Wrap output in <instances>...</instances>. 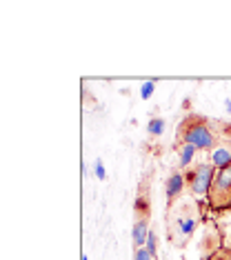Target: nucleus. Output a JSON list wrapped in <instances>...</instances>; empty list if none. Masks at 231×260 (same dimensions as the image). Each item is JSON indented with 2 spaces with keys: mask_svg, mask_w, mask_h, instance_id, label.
<instances>
[{
  "mask_svg": "<svg viewBox=\"0 0 231 260\" xmlns=\"http://www.w3.org/2000/svg\"><path fill=\"white\" fill-rule=\"evenodd\" d=\"M200 218L203 214H200L198 200L193 203V200H187L182 196L174 207L167 209V218H164L167 220V240L178 249H182L198 229Z\"/></svg>",
  "mask_w": 231,
  "mask_h": 260,
  "instance_id": "f257e3e1",
  "label": "nucleus"
},
{
  "mask_svg": "<svg viewBox=\"0 0 231 260\" xmlns=\"http://www.w3.org/2000/svg\"><path fill=\"white\" fill-rule=\"evenodd\" d=\"M176 143L180 145H193L200 151H211L218 145V138L213 134L211 120L198 114H189L180 120L176 129Z\"/></svg>",
  "mask_w": 231,
  "mask_h": 260,
  "instance_id": "f03ea898",
  "label": "nucleus"
},
{
  "mask_svg": "<svg viewBox=\"0 0 231 260\" xmlns=\"http://www.w3.org/2000/svg\"><path fill=\"white\" fill-rule=\"evenodd\" d=\"M213 176H216V167L211 162H198L185 171V182L193 200H207Z\"/></svg>",
  "mask_w": 231,
  "mask_h": 260,
  "instance_id": "7ed1b4c3",
  "label": "nucleus"
},
{
  "mask_svg": "<svg viewBox=\"0 0 231 260\" xmlns=\"http://www.w3.org/2000/svg\"><path fill=\"white\" fill-rule=\"evenodd\" d=\"M207 203H209L213 211L231 209V165H227V167H222V169H216Z\"/></svg>",
  "mask_w": 231,
  "mask_h": 260,
  "instance_id": "20e7f679",
  "label": "nucleus"
},
{
  "mask_svg": "<svg viewBox=\"0 0 231 260\" xmlns=\"http://www.w3.org/2000/svg\"><path fill=\"white\" fill-rule=\"evenodd\" d=\"M222 249V232L218 229V224L207 222L205 224V234L203 240H200V253H203L205 260H209L216 251Z\"/></svg>",
  "mask_w": 231,
  "mask_h": 260,
  "instance_id": "39448f33",
  "label": "nucleus"
},
{
  "mask_svg": "<svg viewBox=\"0 0 231 260\" xmlns=\"http://www.w3.org/2000/svg\"><path fill=\"white\" fill-rule=\"evenodd\" d=\"M185 171L180 169H174L169 174L167 178V185H164V189H167V209L169 207H174L178 200H180L182 196H185Z\"/></svg>",
  "mask_w": 231,
  "mask_h": 260,
  "instance_id": "423d86ee",
  "label": "nucleus"
},
{
  "mask_svg": "<svg viewBox=\"0 0 231 260\" xmlns=\"http://www.w3.org/2000/svg\"><path fill=\"white\" fill-rule=\"evenodd\" d=\"M134 218H151V200L147 196V180H142L138 187V196L134 200Z\"/></svg>",
  "mask_w": 231,
  "mask_h": 260,
  "instance_id": "0eeeda50",
  "label": "nucleus"
},
{
  "mask_svg": "<svg viewBox=\"0 0 231 260\" xmlns=\"http://www.w3.org/2000/svg\"><path fill=\"white\" fill-rule=\"evenodd\" d=\"M149 222L151 218H134V227H131V240H134V247L136 249H140V247H145L147 238H149Z\"/></svg>",
  "mask_w": 231,
  "mask_h": 260,
  "instance_id": "6e6552de",
  "label": "nucleus"
},
{
  "mask_svg": "<svg viewBox=\"0 0 231 260\" xmlns=\"http://www.w3.org/2000/svg\"><path fill=\"white\" fill-rule=\"evenodd\" d=\"M174 149L178 153V158H180V169H189V165L193 162L195 151H198V149H195L193 145H180V143H176Z\"/></svg>",
  "mask_w": 231,
  "mask_h": 260,
  "instance_id": "1a4fd4ad",
  "label": "nucleus"
},
{
  "mask_svg": "<svg viewBox=\"0 0 231 260\" xmlns=\"http://www.w3.org/2000/svg\"><path fill=\"white\" fill-rule=\"evenodd\" d=\"M211 165L216 169H222V167H227V165H231V149H227V147H218L211 156Z\"/></svg>",
  "mask_w": 231,
  "mask_h": 260,
  "instance_id": "9d476101",
  "label": "nucleus"
},
{
  "mask_svg": "<svg viewBox=\"0 0 231 260\" xmlns=\"http://www.w3.org/2000/svg\"><path fill=\"white\" fill-rule=\"evenodd\" d=\"M164 127H167L164 118H151L149 125H147V132H149L151 138H160V136L164 134Z\"/></svg>",
  "mask_w": 231,
  "mask_h": 260,
  "instance_id": "9b49d317",
  "label": "nucleus"
},
{
  "mask_svg": "<svg viewBox=\"0 0 231 260\" xmlns=\"http://www.w3.org/2000/svg\"><path fill=\"white\" fill-rule=\"evenodd\" d=\"M145 249L149 251V256L156 260L158 258V238H156V232H149V238H147V242H145Z\"/></svg>",
  "mask_w": 231,
  "mask_h": 260,
  "instance_id": "f8f14e48",
  "label": "nucleus"
},
{
  "mask_svg": "<svg viewBox=\"0 0 231 260\" xmlns=\"http://www.w3.org/2000/svg\"><path fill=\"white\" fill-rule=\"evenodd\" d=\"M153 89H156V82L147 80L145 85H142V89H140V98H142V100H149L151 93H153Z\"/></svg>",
  "mask_w": 231,
  "mask_h": 260,
  "instance_id": "ddd939ff",
  "label": "nucleus"
},
{
  "mask_svg": "<svg viewBox=\"0 0 231 260\" xmlns=\"http://www.w3.org/2000/svg\"><path fill=\"white\" fill-rule=\"evenodd\" d=\"M93 174L98 176V180H105V165H103V158H96V162H93Z\"/></svg>",
  "mask_w": 231,
  "mask_h": 260,
  "instance_id": "4468645a",
  "label": "nucleus"
},
{
  "mask_svg": "<svg viewBox=\"0 0 231 260\" xmlns=\"http://www.w3.org/2000/svg\"><path fill=\"white\" fill-rule=\"evenodd\" d=\"M209 260H231V249H227V247H222L220 251H216Z\"/></svg>",
  "mask_w": 231,
  "mask_h": 260,
  "instance_id": "2eb2a0df",
  "label": "nucleus"
},
{
  "mask_svg": "<svg viewBox=\"0 0 231 260\" xmlns=\"http://www.w3.org/2000/svg\"><path fill=\"white\" fill-rule=\"evenodd\" d=\"M134 260H153V258L149 256V251H147L145 247H140V249L134 251Z\"/></svg>",
  "mask_w": 231,
  "mask_h": 260,
  "instance_id": "dca6fc26",
  "label": "nucleus"
},
{
  "mask_svg": "<svg viewBox=\"0 0 231 260\" xmlns=\"http://www.w3.org/2000/svg\"><path fill=\"white\" fill-rule=\"evenodd\" d=\"M82 260H89V256H87V253H85V256H82Z\"/></svg>",
  "mask_w": 231,
  "mask_h": 260,
  "instance_id": "f3484780",
  "label": "nucleus"
}]
</instances>
